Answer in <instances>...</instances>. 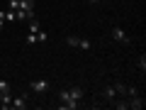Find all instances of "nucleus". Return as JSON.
<instances>
[{
	"instance_id": "2eb2a0df",
	"label": "nucleus",
	"mask_w": 146,
	"mask_h": 110,
	"mask_svg": "<svg viewBox=\"0 0 146 110\" xmlns=\"http://www.w3.org/2000/svg\"><path fill=\"white\" fill-rule=\"evenodd\" d=\"M90 3H98V0H90Z\"/></svg>"
},
{
	"instance_id": "9d476101",
	"label": "nucleus",
	"mask_w": 146,
	"mask_h": 110,
	"mask_svg": "<svg viewBox=\"0 0 146 110\" xmlns=\"http://www.w3.org/2000/svg\"><path fill=\"white\" fill-rule=\"evenodd\" d=\"M5 93H10V83L7 81H0V95H5Z\"/></svg>"
},
{
	"instance_id": "1a4fd4ad",
	"label": "nucleus",
	"mask_w": 146,
	"mask_h": 110,
	"mask_svg": "<svg viewBox=\"0 0 146 110\" xmlns=\"http://www.w3.org/2000/svg\"><path fill=\"white\" fill-rule=\"evenodd\" d=\"M10 103H12L10 93H5V95H0V105H3V110H10Z\"/></svg>"
},
{
	"instance_id": "39448f33",
	"label": "nucleus",
	"mask_w": 146,
	"mask_h": 110,
	"mask_svg": "<svg viewBox=\"0 0 146 110\" xmlns=\"http://www.w3.org/2000/svg\"><path fill=\"white\" fill-rule=\"evenodd\" d=\"M29 88L34 91V93H46V91L51 88V83H49V81H32Z\"/></svg>"
},
{
	"instance_id": "423d86ee",
	"label": "nucleus",
	"mask_w": 146,
	"mask_h": 110,
	"mask_svg": "<svg viewBox=\"0 0 146 110\" xmlns=\"http://www.w3.org/2000/svg\"><path fill=\"white\" fill-rule=\"evenodd\" d=\"M10 108H17V110H25V108H27V98H25V95H17V98H12Z\"/></svg>"
},
{
	"instance_id": "4468645a",
	"label": "nucleus",
	"mask_w": 146,
	"mask_h": 110,
	"mask_svg": "<svg viewBox=\"0 0 146 110\" xmlns=\"http://www.w3.org/2000/svg\"><path fill=\"white\" fill-rule=\"evenodd\" d=\"M5 27V10H0V30Z\"/></svg>"
},
{
	"instance_id": "ddd939ff",
	"label": "nucleus",
	"mask_w": 146,
	"mask_h": 110,
	"mask_svg": "<svg viewBox=\"0 0 146 110\" xmlns=\"http://www.w3.org/2000/svg\"><path fill=\"white\" fill-rule=\"evenodd\" d=\"M139 68H141V71H146V56H144V54H141V59H139Z\"/></svg>"
},
{
	"instance_id": "20e7f679",
	"label": "nucleus",
	"mask_w": 146,
	"mask_h": 110,
	"mask_svg": "<svg viewBox=\"0 0 146 110\" xmlns=\"http://www.w3.org/2000/svg\"><path fill=\"white\" fill-rule=\"evenodd\" d=\"M112 39H115V42H122V44H129L131 42L129 34H127L122 27H112Z\"/></svg>"
},
{
	"instance_id": "f257e3e1",
	"label": "nucleus",
	"mask_w": 146,
	"mask_h": 110,
	"mask_svg": "<svg viewBox=\"0 0 146 110\" xmlns=\"http://www.w3.org/2000/svg\"><path fill=\"white\" fill-rule=\"evenodd\" d=\"M58 98H61V108H66V110H76V108L80 105V98H83V88H80V86L61 88Z\"/></svg>"
},
{
	"instance_id": "7ed1b4c3",
	"label": "nucleus",
	"mask_w": 146,
	"mask_h": 110,
	"mask_svg": "<svg viewBox=\"0 0 146 110\" xmlns=\"http://www.w3.org/2000/svg\"><path fill=\"white\" fill-rule=\"evenodd\" d=\"M49 39V34L44 30H39V32H29L27 34V44H36V42H46Z\"/></svg>"
},
{
	"instance_id": "6e6552de",
	"label": "nucleus",
	"mask_w": 146,
	"mask_h": 110,
	"mask_svg": "<svg viewBox=\"0 0 146 110\" xmlns=\"http://www.w3.org/2000/svg\"><path fill=\"white\" fill-rule=\"evenodd\" d=\"M129 108L141 110V108H144V98H139V95H131V100H129Z\"/></svg>"
},
{
	"instance_id": "f8f14e48",
	"label": "nucleus",
	"mask_w": 146,
	"mask_h": 110,
	"mask_svg": "<svg viewBox=\"0 0 146 110\" xmlns=\"http://www.w3.org/2000/svg\"><path fill=\"white\" fill-rule=\"evenodd\" d=\"M115 108H117V110H127V108H129V103H127V100H117Z\"/></svg>"
},
{
	"instance_id": "0eeeda50",
	"label": "nucleus",
	"mask_w": 146,
	"mask_h": 110,
	"mask_svg": "<svg viewBox=\"0 0 146 110\" xmlns=\"http://www.w3.org/2000/svg\"><path fill=\"white\" fill-rule=\"evenodd\" d=\"M115 95H117L115 86H107V88L102 91V100H107V103H112V100H115Z\"/></svg>"
},
{
	"instance_id": "f03ea898",
	"label": "nucleus",
	"mask_w": 146,
	"mask_h": 110,
	"mask_svg": "<svg viewBox=\"0 0 146 110\" xmlns=\"http://www.w3.org/2000/svg\"><path fill=\"white\" fill-rule=\"evenodd\" d=\"M66 44H68V47H76V49H90V47H93L88 39H80V37H73V34L66 37Z\"/></svg>"
},
{
	"instance_id": "9b49d317",
	"label": "nucleus",
	"mask_w": 146,
	"mask_h": 110,
	"mask_svg": "<svg viewBox=\"0 0 146 110\" xmlns=\"http://www.w3.org/2000/svg\"><path fill=\"white\" fill-rule=\"evenodd\" d=\"M5 20H7V22L17 20V12H15V10H5Z\"/></svg>"
}]
</instances>
